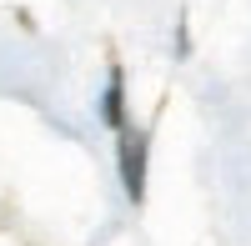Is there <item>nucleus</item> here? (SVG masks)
<instances>
[{
    "label": "nucleus",
    "mask_w": 251,
    "mask_h": 246,
    "mask_svg": "<svg viewBox=\"0 0 251 246\" xmlns=\"http://www.w3.org/2000/svg\"><path fill=\"white\" fill-rule=\"evenodd\" d=\"M186 50H191V35H186V20H181V25H176V55L186 60Z\"/></svg>",
    "instance_id": "nucleus-3"
},
{
    "label": "nucleus",
    "mask_w": 251,
    "mask_h": 246,
    "mask_svg": "<svg viewBox=\"0 0 251 246\" xmlns=\"http://www.w3.org/2000/svg\"><path fill=\"white\" fill-rule=\"evenodd\" d=\"M116 151H121V181H126V196L141 201V196H146V156H151V136L136 131V126H126L121 141H116Z\"/></svg>",
    "instance_id": "nucleus-1"
},
{
    "label": "nucleus",
    "mask_w": 251,
    "mask_h": 246,
    "mask_svg": "<svg viewBox=\"0 0 251 246\" xmlns=\"http://www.w3.org/2000/svg\"><path fill=\"white\" fill-rule=\"evenodd\" d=\"M100 121L121 136L126 131V75L121 66H111V80H106V96H100Z\"/></svg>",
    "instance_id": "nucleus-2"
}]
</instances>
